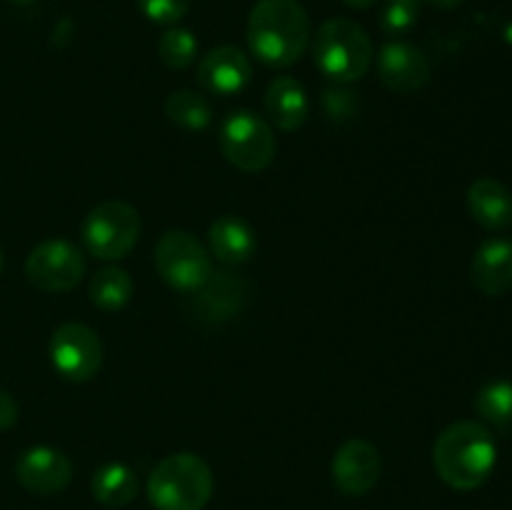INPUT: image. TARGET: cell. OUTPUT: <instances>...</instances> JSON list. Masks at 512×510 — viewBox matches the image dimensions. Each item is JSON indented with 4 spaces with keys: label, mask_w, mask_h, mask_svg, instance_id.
Segmentation results:
<instances>
[{
    "label": "cell",
    "mask_w": 512,
    "mask_h": 510,
    "mask_svg": "<svg viewBox=\"0 0 512 510\" xmlns=\"http://www.w3.org/2000/svg\"><path fill=\"white\" fill-rule=\"evenodd\" d=\"M313 60L325 78L353 83L373 65V43L355 20L330 18L315 30Z\"/></svg>",
    "instance_id": "277c9868"
},
{
    "label": "cell",
    "mask_w": 512,
    "mask_h": 510,
    "mask_svg": "<svg viewBox=\"0 0 512 510\" xmlns=\"http://www.w3.org/2000/svg\"><path fill=\"white\" fill-rule=\"evenodd\" d=\"M345 5H350V8H370V5H375L378 0H343Z\"/></svg>",
    "instance_id": "f1b7e54d"
},
{
    "label": "cell",
    "mask_w": 512,
    "mask_h": 510,
    "mask_svg": "<svg viewBox=\"0 0 512 510\" xmlns=\"http://www.w3.org/2000/svg\"><path fill=\"white\" fill-rule=\"evenodd\" d=\"M158 55L168 68L185 70L193 65L195 55H198V40L190 30L170 25L158 40Z\"/></svg>",
    "instance_id": "603a6c76"
},
{
    "label": "cell",
    "mask_w": 512,
    "mask_h": 510,
    "mask_svg": "<svg viewBox=\"0 0 512 510\" xmlns=\"http://www.w3.org/2000/svg\"><path fill=\"white\" fill-rule=\"evenodd\" d=\"M155 268L170 288L193 293L213 273L210 253L195 235L185 230H168L155 245Z\"/></svg>",
    "instance_id": "8992f818"
},
{
    "label": "cell",
    "mask_w": 512,
    "mask_h": 510,
    "mask_svg": "<svg viewBox=\"0 0 512 510\" xmlns=\"http://www.w3.org/2000/svg\"><path fill=\"white\" fill-rule=\"evenodd\" d=\"M473 285L488 298H498L512 288V240L490 238L475 250L470 263Z\"/></svg>",
    "instance_id": "9a60e30c"
},
{
    "label": "cell",
    "mask_w": 512,
    "mask_h": 510,
    "mask_svg": "<svg viewBox=\"0 0 512 510\" xmlns=\"http://www.w3.org/2000/svg\"><path fill=\"white\" fill-rule=\"evenodd\" d=\"M50 363L70 383L95 378L103 365V343L98 333L83 323H65L50 338Z\"/></svg>",
    "instance_id": "9c48e42d"
},
{
    "label": "cell",
    "mask_w": 512,
    "mask_h": 510,
    "mask_svg": "<svg viewBox=\"0 0 512 510\" xmlns=\"http://www.w3.org/2000/svg\"><path fill=\"white\" fill-rule=\"evenodd\" d=\"M85 255L68 240H43L25 260V278L43 293H68L83 280Z\"/></svg>",
    "instance_id": "ba28073f"
},
{
    "label": "cell",
    "mask_w": 512,
    "mask_h": 510,
    "mask_svg": "<svg viewBox=\"0 0 512 510\" xmlns=\"http://www.w3.org/2000/svg\"><path fill=\"white\" fill-rule=\"evenodd\" d=\"M0 270H3V248H0Z\"/></svg>",
    "instance_id": "4dcf8cb0"
},
{
    "label": "cell",
    "mask_w": 512,
    "mask_h": 510,
    "mask_svg": "<svg viewBox=\"0 0 512 510\" xmlns=\"http://www.w3.org/2000/svg\"><path fill=\"white\" fill-rule=\"evenodd\" d=\"M90 490L98 503L108 505V508H123L138 493V475L128 465L108 463L95 470Z\"/></svg>",
    "instance_id": "d6986e66"
},
{
    "label": "cell",
    "mask_w": 512,
    "mask_h": 510,
    "mask_svg": "<svg viewBox=\"0 0 512 510\" xmlns=\"http://www.w3.org/2000/svg\"><path fill=\"white\" fill-rule=\"evenodd\" d=\"M323 103L325 113H328L330 118H348V115H353V110L358 108V100H355L353 93H348V90H328Z\"/></svg>",
    "instance_id": "484cf974"
},
{
    "label": "cell",
    "mask_w": 512,
    "mask_h": 510,
    "mask_svg": "<svg viewBox=\"0 0 512 510\" xmlns=\"http://www.w3.org/2000/svg\"><path fill=\"white\" fill-rule=\"evenodd\" d=\"M165 113L173 120L175 125L185 130H203L208 128L210 120H213V110H210V103L195 90H175L173 95L165 103Z\"/></svg>",
    "instance_id": "7402d4cb"
},
{
    "label": "cell",
    "mask_w": 512,
    "mask_h": 510,
    "mask_svg": "<svg viewBox=\"0 0 512 510\" xmlns=\"http://www.w3.org/2000/svg\"><path fill=\"white\" fill-rule=\"evenodd\" d=\"M140 13L158 25H175L180 18H185L193 5V0H135Z\"/></svg>",
    "instance_id": "d4e9b609"
},
{
    "label": "cell",
    "mask_w": 512,
    "mask_h": 510,
    "mask_svg": "<svg viewBox=\"0 0 512 510\" xmlns=\"http://www.w3.org/2000/svg\"><path fill=\"white\" fill-rule=\"evenodd\" d=\"M220 150L225 160L245 173L265 170L275 158L273 128L250 110L230 113L220 125Z\"/></svg>",
    "instance_id": "52a82bcc"
},
{
    "label": "cell",
    "mask_w": 512,
    "mask_h": 510,
    "mask_svg": "<svg viewBox=\"0 0 512 510\" xmlns=\"http://www.w3.org/2000/svg\"><path fill=\"white\" fill-rule=\"evenodd\" d=\"M383 460L368 440L353 438L338 448L333 458V483L345 495H365L378 485Z\"/></svg>",
    "instance_id": "8fae6325"
},
{
    "label": "cell",
    "mask_w": 512,
    "mask_h": 510,
    "mask_svg": "<svg viewBox=\"0 0 512 510\" xmlns=\"http://www.w3.org/2000/svg\"><path fill=\"white\" fill-rule=\"evenodd\" d=\"M378 73L385 88L398 95H413L430 83V63L423 50L400 40L380 50Z\"/></svg>",
    "instance_id": "4fadbf2b"
},
{
    "label": "cell",
    "mask_w": 512,
    "mask_h": 510,
    "mask_svg": "<svg viewBox=\"0 0 512 510\" xmlns=\"http://www.w3.org/2000/svg\"><path fill=\"white\" fill-rule=\"evenodd\" d=\"M475 410L485 423L498 430L512 428V383L510 380H490L475 395Z\"/></svg>",
    "instance_id": "44dd1931"
},
{
    "label": "cell",
    "mask_w": 512,
    "mask_h": 510,
    "mask_svg": "<svg viewBox=\"0 0 512 510\" xmlns=\"http://www.w3.org/2000/svg\"><path fill=\"white\" fill-rule=\"evenodd\" d=\"M470 215L488 230L512 225V193L495 178H478L468 188Z\"/></svg>",
    "instance_id": "e0dca14e"
},
{
    "label": "cell",
    "mask_w": 512,
    "mask_h": 510,
    "mask_svg": "<svg viewBox=\"0 0 512 510\" xmlns=\"http://www.w3.org/2000/svg\"><path fill=\"white\" fill-rule=\"evenodd\" d=\"M133 295V278L123 268H103L90 280V300L105 313L125 308Z\"/></svg>",
    "instance_id": "ffe728a7"
},
{
    "label": "cell",
    "mask_w": 512,
    "mask_h": 510,
    "mask_svg": "<svg viewBox=\"0 0 512 510\" xmlns=\"http://www.w3.org/2000/svg\"><path fill=\"white\" fill-rule=\"evenodd\" d=\"M210 495L213 470L195 453L168 455L148 478V500L155 510H203Z\"/></svg>",
    "instance_id": "3957f363"
},
{
    "label": "cell",
    "mask_w": 512,
    "mask_h": 510,
    "mask_svg": "<svg viewBox=\"0 0 512 510\" xmlns=\"http://www.w3.org/2000/svg\"><path fill=\"white\" fill-rule=\"evenodd\" d=\"M253 78L250 58L235 45H220L213 48L198 65V83L208 93L228 98L248 88Z\"/></svg>",
    "instance_id": "5bb4252c"
},
{
    "label": "cell",
    "mask_w": 512,
    "mask_h": 510,
    "mask_svg": "<svg viewBox=\"0 0 512 510\" xmlns=\"http://www.w3.org/2000/svg\"><path fill=\"white\" fill-rule=\"evenodd\" d=\"M265 113L285 133L298 130L308 120L310 113V103L303 85L295 78H290V75L275 78L268 85V93H265Z\"/></svg>",
    "instance_id": "2e32d148"
},
{
    "label": "cell",
    "mask_w": 512,
    "mask_h": 510,
    "mask_svg": "<svg viewBox=\"0 0 512 510\" xmlns=\"http://www.w3.org/2000/svg\"><path fill=\"white\" fill-rule=\"evenodd\" d=\"M420 3H423V0H388L383 10V18H380L385 33H408V30L418 23Z\"/></svg>",
    "instance_id": "cb8c5ba5"
},
{
    "label": "cell",
    "mask_w": 512,
    "mask_h": 510,
    "mask_svg": "<svg viewBox=\"0 0 512 510\" xmlns=\"http://www.w3.org/2000/svg\"><path fill=\"white\" fill-rule=\"evenodd\" d=\"M248 45L260 63L288 68L310 45V18L298 0H258L248 18Z\"/></svg>",
    "instance_id": "6da1fadb"
},
{
    "label": "cell",
    "mask_w": 512,
    "mask_h": 510,
    "mask_svg": "<svg viewBox=\"0 0 512 510\" xmlns=\"http://www.w3.org/2000/svg\"><path fill=\"white\" fill-rule=\"evenodd\" d=\"M140 238V215L123 200L95 205L83 223V240L90 255L100 260L125 258Z\"/></svg>",
    "instance_id": "5b68a950"
},
{
    "label": "cell",
    "mask_w": 512,
    "mask_h": 510,
    "mask_svg": "<svg viewBox=\"0 0 512 510\" xmlns=\"http://www.w3.org/2000/svg\"><path fill=\"white\" fill-rule=\"evenodd\" d=\"M15 420H18V403H15L8 390L0 388V430L13 428Z\"/></svg>",
    "instance_id": "4316f807"
},
{
    "label": "cell",
    "mask_w": 512,
    "mask_h": 510,
    "mask_svg": "<svg viewBox=\"0 0 512 510\" xmlns=\"http://www.w3.org/2000/svg\"><path fill=\"white\" fill-rule=\"evenodd\" d=\"M423 3H433V5H438V8H458L463 0H423Z\"/></svg>",
    "instance_id": "83f0119b"
},
{
    "label": "cell",
    "mask_w": 512,
    "mask_h": 510,
    "mask_svg": "<svg viewBox=\"0 0 512 510\" xmlns=\"http://www.w3.org/2000/svg\"><path fill=\"white\" fill-rule=\"evenodd\" d=\"M210 253L225 265H243L255 253V230L238 215H223L208 230Z\"/></svg>",
    "instance_id": "ac0fdd59"
},
{
    "label": "cell",
    "mask_w": 512,
    "mask_h": 510,
    "mask_svg": "<svg viewBox=\"0 0 512 510\" xmlns=\"http://www.w3.org/2000/svg\"><path fill=\"white\" fill-rule=\"evenodd\" d=\"M15 478L30 493L53 495L68 488L70 478H73V463L63 450L35 445L18 458Z\"/></svg>",
    "instance_id": "7c38bea8"
},
{
    "label": "cell",
    "mask_w": 512,
    "mask_h": 510,
    "mask_svg": "<svg viewBox=\"0 0 512 510\" xmlns=\"http://www.w3.org/2000/svg\"><path fill=\"white\" fill-rule=\"evenodd\" d=\"M8 3H15V5H25V3H33V0H8Z\"/></svg>",
    "instance_id": "f546056e"
},
{
    "label": "cell",
    "mask_w": 512,
    "mask_h": 510,
    "mask_svg": "<svg viewBox=\"0 0 512 510\" xmlns=\"http://www.w3.org/2000/svg\"><path fill=\"white\" fill-rule=\"evenodd\" d=\"M190 295H193L190 310H193V318L198 323L223 325L243 313L245 303H248L250 285L248 280L228 273V270H213L210 278Z\"/></svg>",
    "instance_id": "30bf717a"
},
{
    "label": "cell",
    "mask_w": 512,
    "mask_h": 510,
    "mask_svg": "<svg viewBox=\"0 0 512 510\" xmlns=\"http://www.w3.org/2000/svg\"><path fill=\"white\" fill-rule=\"evenodd\" d=\"M498 445L483 423L460 420L448 425L433 445V465L440 480L455 490H475L490 478Z\"/></svg>",
    "instance_id": "7a4b0ae2"
}]
</instances>
